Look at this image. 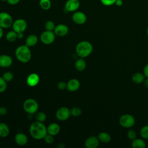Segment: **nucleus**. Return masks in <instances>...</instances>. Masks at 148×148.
<instances>
[{"label": "nucleus", "mask_w": 148, "mask_h": 148, "mask_svg": "<svg viewBox=\"0 0 148 148\" xmlns=\"http://www.w3.org/2000/svg\"><path fill=\"white\" fill-rule=\"evenodd\" d=\"M79 0H68L65 4V9L69 12H75L80 6Z\"/></svg>", "instance_id": "nucleus-11"}, {"label": "nucleus", "mask_w": 148, "mask_h": 148, "mask_svg": "<svg viewBox=\"0 0 148 148\" xmlns=\"http://www.w3.org/2000/svg\"><path fill=\"white\" fill-rule=\"evenodd\" d=\"M147 18H148V15H147Z\"/></svg>", "instance_id": "nucleus-47"}, {"label": "nucleus", "mask_w": 148, "mask_h": 148, "mask_svg": "<svg viewBox=\"0 0 148 148\" xmlns=\"http://www.w3.org/2000/svg\"><path fill=\"white\" fill-rule=\"evenodd\" d=\"M146 34H147V35L148 36V27H147V28L146 29Z\"/></svg>", "instance_id": "nucleus-45"}, {"label": "nucleus", "mask_w": 148, "mask_h": 148, "mask_svg": "<svg viewBox=\"0 0 148 148\" xmlns=\"http://www.w3.org/2000/svg\"><path fill=\"white\" fill-rule=\"evenodd\" d=\"M40 77L39 76L35 73L29 74L26 80L27 84L30 87L36 86L39 82Z\"/></svg>", "instance_id": "nucleus-14"}, {"label": "nucleus", "mask_w": 148, "mask_h": 148, "mask_svg": "<svg viewBox=\"0 0 148 148\" xmlns=\"http://www.w3.org/2000/svg\"><path fill=\"white\" fill-rule=\"evenodd\" d=\"M43 139L45 142L47 144H51L54 142V136L49 134H47Z\"/></svg>", "instance_id": "nucleus-34"}, {"label": "nucleus", "mask_w": 148, "mask_h": 148, "mask_svg": "<svg viewBox=\"0 0 148 148\" xmlns=\"http://www.w3.org/2000/svg\"><path fill=\"white\" fill-rule=\"evenodd\" d=\"M8 113V109L5 106H1L0 107V115L4 116Z\"/></svg>", "instance_id": "nucleus-37"}, {"label": "nucleus", "mask_w": 148, "mask_h": 148, "mask_svg": "<svg viewBox=\"0 0 148 148\" xmlns=\"http://www.w3.org/2000/svg\"><path fill=\"white\" fill-rule=\"evenodd\" d=\"M7 88V82L2 77L0 76V93L3 92Z\"/></svg>", "instance_id": "nucleus-31"}, {"label": "nucleus", "mask_w": 148, "mask_h": 148, "mask_svg": "<svg viewBox=\"0 0 148 148\" xmlns=\"http://www.w3.org/2000/svg\"><path fill=\"white\" fill-rule=\"evenodd\" d=\"M3 28L2 27H0V39L2 38V37L3 36Z\"/></svg>", "instance_id": "nucleus-43"}, {"label": "nucleus", "mask_w": 148, "mask_h": 148, "mask_svg": "<svg viewBox=\"0 0 148 148\" xmlns=\"http://www.w3.org/2000/svg\"><path fill=\"white\" fill-rule=\"evenodd\" d=\"M119 123L122 127L130 128L135 125V119L130 114H124L120 116L119 120Z\"/></svg>", "instance_id": "nucleus-5"}, {"label": "nucleus", "mask_w": 148, "mask_h": 148, "mask_svg": "<svg viewBox=\"0 0 148 148\" xmlns=\"http://www.w3.org/2000/svg\"><path fill=\"white\" fill-rule=\"evenodd\" d=\"M29 133L31 136L35 139L40 140L44 138L47 134V128L43 123L35 121L29 127Z\"/></svg>", "instance_id": "nucleus-1"}, {"label": "nucleus", "mask_w": 148, "mask_h": 148, "mask_svg": "<svg viewBox=\"0 0 148 148\" xmlns=\"http://www.w3.org/2000/svg\"><path fill=\"white\" fill-rule=\"evenodd\" d=\"M127 136L130 140H132L136 138V132L133 130H129L127 131Z\"/></svg>", "instance_id": "nucleus-33"}, {"label": "nucleus", "mask_w": 148, "mask_h": 148, "mask_svg": "<svg viewBox=\"0 0 148 148\" xmlns=\"http://www.w3.org/2000/svg\"><path fill=\"white\" fill-rule=\"evenodd\" d=\"M145 79V76L143 75V73H140V72H136L134 73L132 76L131 79L133 83L139 84H141L143 82L144 80Z\"/></svg>", "instance_id": "nucleus-20"}, {"label": "nucleus", "mask_w": 148, "mask_h": 148, "mask_svg": "<svg viewBox=\"0 0 148 148\" xmlns=\"http://www.w3.org/2000/svg\"><path fill=\"white\" fill-rule=\"evenodd\" d=\"M140 135L144 139H148V125L143 126L140 130Z\"/></svg>", "instance_id": "nucleus-28"}, {"label": "nucleus", "mask_w": 148, "mask_h": 148, "mask_svg": "<svg viewBox=\"0 0 148 148\" xmlns=\"http://www.w3.org/2000/svg\"><path fill=\"white\" fill-rule=\"evenodd\" d=\"M47 134H49L53 136L57 135L60 131V127L56 123H53L49 125L47 127Z\"/></svg>", "instance_id": "nucleus-18"}, {"label": "nucleus", "mask_w": 148, "mask_h": 148, "mask_svg": "<svg viewBox=\"0 0 148 148\" xmlns=\"http://www.w3.org/2000/svg\"><path fill=\"white\" fill-rule=\"evenodd\" d=\"M116 0H100L101 2L105 6H109L114 5Z\"/></svg>", "instance_id": "nucleus-35"}, {"label": "nucleus", "mask_w": 148, "mask_h": 148, "mask_svg": "<svg viewBox=\"0 0 148 148\" xmlns=\"http://www.w3.org/2000/svg\"><path fill=\"white\" fill-rule=\"evenodd\" d=\"M35 118L36 121L43 123L45 121H46L47 117H46V114L44 112H37L36 113H35Z\"/></svg>", "instance_id": "nucleus-27"}, {"label": "nucleus", "mask_w": 148, "mask_h": 148, "mask_svg": "<svg viewBox=\"0 0 148 148\" xmlns=\"http://www.w3.org/2000/svg\"><path fill=\"white\" fill-rule=\"evenodd\" d=\"M143 73L145 77H148V64H147L143 68Z\"/></svg>", "instance_id": "nucleus-38"}, {"label": "nucleus", "mask_w": 148, "mask_h": 148, "mask_svg": "<svg viewBox=\"0 0 148 148\" xmlns=\"http://www.w3.org/2000/svg\"><path fill=\"white\" fill-rule=\"evenodd\" d=\"M56 39V35L54 31H43L40 36V39L42 43L45 45H50L53 43Z\"/></svg>", "instance_id": "nucleus-7"}, {"label": "nucleus", "mask_w": 148, "mask_h": 148, "mask_svg": "<svg viewBox=\"0 0 148 148\" xmlns=\"http://www.w3.org/2000/svg\"><path fill=\"white\" fill-rule=\"evenodd\" d=\"M53 31L56 35L62 37L68 34L69 32V28L66 25L64 24H60L55 27Z\"/></svg>", "instance_id": "nucleus-12"}, {"label": "nucleus", "mask_w": 148, "mask_h": 148, "mask_svg": "<svg viewBox=\"0 0 148 148\" xmlns=\"http://www.w3.org/2000/svg\"><path fill=\"white\" fill-rule=\"evenodd\" d=\"M15 142L19 146H24L28 142V138L25 134L22 132L17 133L14 136Z\"/></svg>", "instance_id": "nucleus-17"}, {"label": "nucleus", "mask_w": 148, "mask_h": 148, "mask_svg": "<svg viewBox=\"0 0 148 148\" xmlns=\"http://www.w3.org/2000/svg\"><path fill=\"white\" fill-rule=\"evenodd\" d=\"M99 144V140L97 136H91L86 139L84 146L87 148H97Z\"/></svg>", "instance_id": "nucleus-13"}, {"label": "nucleus", "mask_w": 148, "mask_h": 148, "mask_svg": "<svg viewBox=\"0 0 148 148\" xmlns=\"http://www.w3.org/2000/svg\"><path fill=\"white\" fill-rule=\"evenodd\" d=\"M75 69L78 71H83L85 69L86 67V62L83 58H80L77 59L74 64Z\"/></svg>", "instance_id": "nucleus-22"}, {"label": "nucleus", "mask_w": 148, "mask_h": 148, "mask_svg": "<svg viewBox=\"0 0 148 148\" xmlns=\"http://www.w3.org/2000/svg\"><path fill=\"white\" fill-rule=\"evenodd\" d=\"M13 74L11 72H9V71H7V72H5L3 75H2V77L7 82H10L13 80Z\"/></svg>", "instance_id": "nucleus-32"}, {"label": "nucleus", "mask_w": 148, "mask_h": 148, "mask_svg": "<svg viewBox=\"0 0 148 148\" xmlns=\"http://www.w3.org/2000/svg\"><path fill=\"white\" fill-rule=\"evenodd\" d=\"M71 115L73 117H79L82 114V109L79 107H73L71 110Z\"/></svg>", "instance_id": "nucleus-29"}, {"label": "nucleus", "mask_w": 148, "mask_h": 148, "mask_svg": "<svg viewBox=\"0 0 148 148\" xmlns=\"http://www.w3.org/2000/svg\"><path fill=\"white\" fill-rule=\"evenodd\" d=\"M10 130L8 125L5 123H0V136L5 138L9 134Z\"/></svg>", "instance_id": "nucleus-24"}, {"label": "nucleus", "mask_w": 148, "mask_h": 148, "mask_svg": "<svg viewBox=\"0 0 148 148\" xmlns=\"http://www.w3.org/2000/svg\"><path fill=\"white\" fill-rule=\"evenodd\" d=\"M117 6H121L123 4V0H116L114 3Z\"/></svg>", "instance_id": "nucleus-40"}, {"label": "nucleus", "mask_w": 148, "mask_h": 148, "mask_svg": "<svg viewBox=\"0 0 148 148\" xmlns=\"http://www.w3.org/2000/svg\"><path fill=\"white\" fill-rule=\"evenodd\" d=\"M12 27L13 30L17 33L23 32L27 29V23L24 19L18 18L13 21Z\"/></svg>", "instance_id": "nucleus-8"}, {"label": "nucleus", "mask_w": 148, "mask_h": 148, "mask_svg": "<svg viewBox=\"0 0 148 148\" xmlns=\"http://www.w3.org/2000/svg\"><path fill=\"white\" fill-rule=\"evenodd\" d=\"M99 142L103 143H108L111 140V136L106 132H101L97 136Z\"/></svg>", "instance_id": "nucleus-23"}, {"label": "nucleus", "mask_w": 148, "mask_h": 148, "mask_svg": "<svg viewBox=\"0 0 148 148\" xmlns=\"http://www.w3.org/2000/svg\"><path fill=\"white\" fill-rule=\"evenodd\" d=\"M80 86V83L77 79H71L66 83V88L68 91L73 92L77 91Z\"/></svg>", "instance_id": "nucleus-15"}, {"label": "nucleus", "mask_w": 148, "mask_h": 148, "mask_svg": "<svg viewBox=\"0 0 148 148\" xmlns=\"http://www.w3.org/2000/svg\"><path fill=\"white\" fill-rule=\"evenodd\" d=\"M39 5L42 9L47 10L51 8V3L50 0H40Z\"/></svg>", "instance_id": "nucleus-26"}, {"label": "nucleus", "mask_w": 148, "mask_h": 148, "mask_svg": "<svg viewBox=\"0 0 148 148\" xmlns=\"http://www.w3.org/2000/svg\"><path fill=\"white\" fill-rule=\"evenodd\" d=\"M17 36L18 39H21L24 37L23 32H18V33H17Z\"/></svg>", "instance_id": "nucleus-42"}, {"label": "nucleus", "mask_w": 148, "mask_h": 148, "mask_svg": "<svg viewBox=\"0 0 148 148\" xmlns=\"http://www.w3.org/2000/svg\"><path fill=\"white\" fill-rule=\"evenodd\" d=\"M143 85H144V87L148 89V77H146V79H145L144 81H143Z\"/></svg>", "instance_id": "nucleus-41"}, {"label": "nucleus", "mask_w": 148, "mask_h": 148, "mask_svg": "<svg viewBox=\"0 0 148 148\" xmlns=\"http://www.w3.org/2000/svg\"><path fill=\"white\" fill-rule=\"evenodd\" d=\"M71 116L70 110L65 106L60 108L56 113V117L60 121H65Z\"/></svg>", "instance_id": "nucleus-9"}, {"label": "nucleus", "mask_w": 148, "mask_h": 148, "mask_svg": "<svg viewBox=\"0 0 148 148\" xmlns=\"http://www.w3.org/2000/svg\"><path fill=\"white\" fill-rule=\"evenodd\" d=\"M20 0H7V2L12 5H14L17 4Z\"/></svg>", "instance_id": "nucleus-39"}, {"label": "nucleus", "mask_w": 148, "mask_h": 148, "mask_svg": "<svg viewBox=\"0 0 148 148\" xmlns=\"http://www.w3.org/2000/svg\"><path fill=\"white\" fill-rule=\"evenodd\" d=\"M17 39V32L14 30L9 31L6 35V39L9 42H13Z\"/></svg>", "instance_id": "nucleus-25"}, {"label": "nucleus", "mask_w": 148, "mask_h": 148, "mask_svg": "<svg viewBox=\"0 0 148 148\" xmlns=\"http://www.w3.org/2000/svg\"><path fill=\"white\" fill-rule=\"evenodd\" d=\"M55 27H56V25H55L54 23L51 20L47 21L45 24V29L47 31H53L55 28Z\"/></svg>", "instance_id": "nucleus-30"}, {"label": "nucleus", "mask_w": 148, "mask_h": 148, "mask_svg": "<svg viewBox=\"0 0 148 148\" xmlns=\"http://www.w3.org/2000/svg\"><path fill=\"white\" fill-rule=\"evenodd\" d=\"M13 18L10 14L2 12H0V27L2 28H8L12 26Z\"/></svg>", "instance_id": "nucleus-6"}, {"label": "nucleus", "mask_w": 148, "mask_h": 148, "mask_svg": "<svg viewBox=\"0 0 148 148\" xmlns=\"http://www.w3.org/2000/svg\"><path fill=\"white\" fill-rule=\"evenodd\" d=\"M2 2H7V0H1Z\"/></svg>", "instance_id": "nucleus-46"}, {"label": "nucleus", "mask_w": 148, "mask_h": 148, "mask_svg": "<svg viewBox=\"0 0 148 148\" xmlns=\"http://www.w3.org/2000/svg\"><path fill=\"white\" fill-rule=\"evenodd\" d=\"M57 88L59 90H64L66 88V83L64 82H60L57 84Z\"/></svg>", "instance_id": "nucleus-36"}, {"label": "nucleus", "mask_w": 148, "mask_h": 148, "mask_svg": "<svg viewBox=\"0 0 148 148\" xmlns=\"http://www.w3.org/2000/svg\"><path fill=\"white\" fill-rule=\"evenodd\" d=\"M77 55L80 58H86L89 56L93 51L92 45L88 41L82 40L79 42L75 48Z\"/></svg>", "instance_id": "nucleus-2"}, {"label": "nucleus", "mask_w": 148, "mask_h": 148, "mask_svg": "<svg viewBox=\"0 0 148 148\" xmlns=\"http://www.w3.org/2000/svg\"><path fill=\"white\" fill-rule=\"evenodd\" d=\"M15 56L21 62H28L31 59V52L29 47L25 45L19 46L15 50Z\"/></svg>", "instance_id": "nucleus-3"}, {"label": "nucleus", "mask_w": 148, "mask_h": 148, "mask_svg": "<svg viewBox=\"0 0 148 148\" xmlns=\"http://www.w3.org/2000/svg\"><path fill=\"white\" fill-rule=\"evenodd\" d=\"M146 146L145 141L141 138H136L131 142V146L133 148H145Z\"/></svg>", "instance_id": "nucleus-21"}, {"label": "nucleus", "mask_w": 148, "mask_h": 148, "mask_svg": "<svg viewBox=\"0 0 148 148\" xmlns=\"http://www.w3.org/2000/svg\"><path fill=\"white\" fill-rule=\"evenodd\" d=\"M72 21L77 25L84 24L87 21V16L84 13L81 11H76L72 17Z\"/></svg>", "instance_id": "nucleus-10"}, {"label": "nucleus", "mask_w": 148, "mask_h": 148, "mask_svg": "<svg viewBox=\"0 0 148 148\" xmlns=\"http://www.w3.org/2000/svg\"><path fill=\"white\" fill-rule=\"evenodd\" d=\"M23 106L24 111L29 114H33L36 113L39 108L38 103L36 100L32 98L26 99L24 102Z\"/></svg>", "instance_id": "nucleus-4"}, {"label": "nucleus", "mask_w": 148, "mask_h": 148, "mask_svg": "<svg viewBox=\"0 0 148 148\" xmlns=\"http://www.w3.org/2000/svg\"><path fill=\"white\" fill-rule=\"evenodd\" d=\"M13 60L12 57L6 54L0 56V66L2 68H8L12 65Z\"/></svg>", "instance_id": "nucleus-16"}, {"label": "nucleus", "mask_w": 148, "mask_h": 148, "mask_svg": "<svg viewBox=\"0 0 148 148\" xmlns=\"http://www.w3.org/2000/svg\"><path fill=\"white\" fill-rule=\"evenodd\" d=\"M38 36L36 35L31 34L27 37L25 39V45L28 47H31L35 46L38 43Z\"/></svg>", "instance_id": "nucleus-19"}, {"label": "nucleus", "mask_w": 148, "mask_h": 148, "mask_svg": "<svg viewBox=\"0 0 148 148\" xmlns=\"http://www.w3.org/2000/svg\"><path fill=\"white\" fill-rule=\"evenodd\" d=\"M59 148H64L65 147V145H64L63 143H60L58 146H57Z\"/></svg>", "instance_id": "nucleus-44"}]
</instances>
